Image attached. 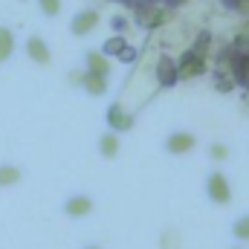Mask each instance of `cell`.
I'll list each match as a JSON object with an SVG mask.
<instances>
[{
    "mask_svg": "<svg viewBox=\"0 0 249 249\" xmlns=\"http://www.w3.org/2000/svg\"><path fill=\"white\" fill-rule=\"evenodd\" d=\"M209 191H212V197H214V200H220V203H226V200H229V188H226V180H223L220 174H214V177L209 180Z\"/></svg>",
    "mask_w": 249,
    "mask_h": 249,
    "instance_id": "6da1fadb",
    "label": "cell"
},
{
    "mask_svg": "<svg viewBox=\"0 0 249 249\" xmlns=\"http://www.w3.org/2000/svg\"><path fill=\"white\" fill-rule=\"evenodd\" d=\"M168 145H171V151H177V154H180V151H188V148L194 145V139H191L188 133H177V136H174Z\"/></svg>",
    "mask_w": 249,
    "mask_h": 249,
    "instance_id": "7a4b0ae2",
    "label": "cell"
},
{
    "mask_svg": "<svg viewBox=\"0 0 249 249\" xmlns=\"http://www.w3.org/2000/svg\"><path fill=\"white\" fill-rule=\"evenodd\" d=\"M93 23H96V15H93V12H87L84 18H75V32H84V29H87V26H93Z\"/></svg>",
    "mask_w": 249,
    "mask_h": 249,
    "instance_id": "3957f363",
    "label": "cell"
},
{
    "mask_svg": "<svg viewBox=\"0 0 249 249\" xmlns=\"http://www.w3.org/2000/svg\"><path fill=\"white\" fill-rule=\"evenodd\" d=\"M29 53H35V58L38 61H47V50H44V44L35 38V41H29Z\"/></svg>",
    "mask_w": 249,
    "mask_h": 249,
    "instance_id": "277c9868",
    "label": "cell"
},
{
    "mask_svg": "<svg viewBox=\"0 0 249 249\" xmlns=\"http://www.w3.org/2000/svg\"><path fill=\"white\" fill-rule=\"evenodd\" d=\"M6 53H12V35H6V29H0V58H6Z\"/></svg>",
    "mask_w": 249,
    "mask_h": 249,
    "instance_id": "5b68a950",
    "label": "cell"
},
{
    "mask_svg": "<svg viewBox=\"0 0 249 249\" xmlns=\"http://www.w3.org/2000/svg\"><path fill=\"white\" fill-rule=\"evenodd\" d=\"M67 209H70L72 214H75V212H87V209H90V200H72Z\"/></svg>",
    "mask_w": 249,
    "mask_h": 249,
    "instance_id": "8992f818",
    "label": "cell"
},
{
    "mask_svg": "<svg viewBox=\"0 0 249 249\" xmlns=\"http://www.w3.org/2000/svg\"><path fill=\"white\" fill-rule=\"evenodd\" d=\"M113 151H116V139L107 136V139H105V154H113Z\"/></svg>",
    "mask_w": 249,
    "mask_h": 249,
    "instance_id": "52a82bcc",
    "label": "cell"
},
{
    "mask_svg": "<svg viewBox=\"0 0 249 249\" xmlns=\"http://www.w3.org/2000/svg\"><path fill=\"white\" fill-rule=\"evenodd\" d=\"M6 171H9V174H0V183H6V180H9V183H12V180H18V174H15L12 168H6Z\"/></svg>",
    "mask_w": 249,
    "mask_h": 249,
    "instance_id": "ba28073f",
    "label": "cell"
},
{
    "mask_svg": "<svg viewBox=\"0 0 249 249\" xmlns=\"http://www.w3.org/2000/svg\"><path fill=\"white\" fill-rule=\"evenodd\" d=\"M238 235H247L249 238V220L247 223H238Z\"/></svg>",
    "mask_w": 249,
    "mask_h": 249,
    "instance_id": "9c48e42d",
    "label": "cell"
}]
</instances>
